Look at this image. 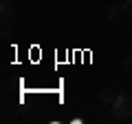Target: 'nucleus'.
Returning <instances> with one entry per match:
<instances>
[{"mask_svg":"<svg viewBox=\"0 0 132 124\" xmlns=\"http://www.w3.org/2000/svg\"><path fill=\"white\" fill-rule=\"evenodd\" d=\"M110 115H112L114 120H119V122H123V120L130 118L132 115V98H130V93L119 91L117 98H114V102L110 104Z\"/></svg>","mask_w":132,"mask_h":124,"instance_id":"f257e3e1","label":"nucleus"},{"mask_svg":"<svg viewBox=\"0 0 132 124\" xmlns=\"http://www.w3.org/2000/svg\"><path fill=\"white\" fill-rule=\"evenodd\" d=\"M119 13H123V9L117 5V2H110V5L106 7V20H108V22H117Z\"/></svg>","mask_w":132,"mask_h":124,"instance_id":"f03ea898","label":"nucleus"},{"mask_svg":"<svg viewBox=\"0 0 132 124\" xmlns=\"http://www.w3.org/2000/svg\"><path fill=\"white\" fill-rule=\"evenodd\" d=\"M13 18H15L13 7L11 5H0V20H2V24H9Z\"/></svg>","mask_w":132,"mask_h":124,"instance_id":"7ed1b4c3","label":"nucleus"},{"mask_svg":"<svg viewBox=\"0 0 132 124\" xmlns=\"http://www.w3.org/2000/svg\"><path fill=\"white\" fill-rule=\"evenodd\" d=\"M114 98L117 95H114V91H110V89H101L99 91V102H101L104 106H110L114 102Z\"/></svg>","mask_w":132,"mask_h":124,"instance_id":"20e7f679","label":"nucleus"},{"mask_svg":"<svg viewBox=\"0 0 132 124\" xmlns=\"http://www.w3.org/2000/svg\"><path fill=\"white\" fill-rule=\"evenodd\" d=\"M121 69H123V73H126L128 80H132V56H126L121 60Z\"/></svg>","mask_w":132,"mask_h":124,"instance_id":"39448f33","label":"nucleus"},{"mask_svg":"<svg viewBox=\"0 0 132 124\" xmlns=\"http://www.w3.org/2000/svg\"><path fill=\"white\" fill-rule=\"evenodd\" d=\"M121 9H123V13H126L128 18H132V0H126L121 5Z\"/></svg>","mask_w":132,"mask_h":124,"instance_id":"423d86ee","label":"nucleus"},{"mask_svg":"<svg viewBox=\"0 0 132 124\" xmlns=\"http://www.w3.org/2000/svg\"><path fill=\"white\" fill-rule=\"evenodd\" d=\"M0 36H2V38H9V36H11V31H9V27H7V24L2 27V31H0Z\"/></svg>","mask_w":132,"mask_h":124,"instance_id":"0eeeda50","label":"nucleus"},{"mask_svg":"<svg viewBox=\"0 0 132 124\" xmlns=\"http://www.w3.org/2000/svg\"><path fill=\"white\" fill-rule=\"evenodd\" d=\"M11 2H13V0H2V5H11Z\"/></svg>","mask_w":132,"mask_h":124,"instance_id":"6e6552de","label":"nucleus"}]
</instances>
